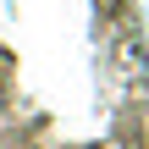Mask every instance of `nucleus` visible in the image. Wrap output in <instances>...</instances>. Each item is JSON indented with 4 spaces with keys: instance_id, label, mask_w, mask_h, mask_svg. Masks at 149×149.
<instances>
[]
</instances>
